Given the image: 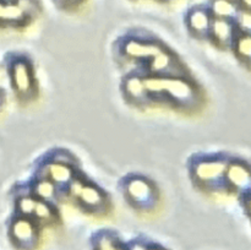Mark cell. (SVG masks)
I'll use <instances>...</instances> for the list:
<instances>
[{
    "mask_svg": "<svg viewBox=\"0 0 251 250\" xmlns=\"http://www.w3.org/2000/svg\"><path fill=\"white\" fill-rule=\"evenodd\" d=\"M150 91H167L174 100L181 103L193 100L194 91L189 83L179 80H147L145 82Z\"/></svg>",
    "mask_w": 251,
    "mask_h": 250,
    "instance_id": "1",
    "label": "cell"
},
{
    "mask_svg": "<svg viewBox=\"0 0 251 250\" xmlns=\"http://www.w3.org/2000/svg\"><path fill=\"white\" fill-rule=\"evenodd\" d=\"M227 164L222 161L201 162L195 167V176L202 183H218L226 174Z\"/></svg>",
    "mask_w": 251,
    "mask_h": 250,
    "instance_id": "2",
    "label": "cell"
},
{
    "mask_svg": "<svg viewBox=\"0 0 251 250\" xmlns=\"http://www.w3.org/2000/svg\"><path fill=\"white\" fill-rule=\"evenodd\" d=\"M227 180L234 189L240 191L251 190V172L244 164L232 163L226 169Z\"/></svg>",
    "mask_w": 251,
    "mask_h": 250,
    "instance_id": "3",
    "label": "cell"
},
{
    "mask_svg": "<svg viewBox=\"0 0 251 250\" xmlns=\"http://www.w3.org/2000/svg\"><path fill=\"white\" fill-rule=\"evenodd\" d=\"M127 194L140 206H150L153 202V189L144 179H134L127 184Z\"/></svg>",
    "mask_w": 251,
    "mask_h": 250,
    "instance_id": "4",
    "label": "cell"
},
{
    "mask_svg": "<svg viewBox=\"0 0 251 250\" xmlns=\"http://www.w3.org/2000/svg\"><path fill=\"white\" fill-rule=\"evenodd\" d=\"M11 234L15 242L22 247H31L36 240V228L33 223L28 220H17L11 227Z\"/></svg>",
    "mask_w": 251,
    "mask_h": 250,
    "instance_id": "5",
    "label": "cell"
},
{
    "mask_svg": "<svg viewBox=\"0 0 251 250\" xmlns=\"http://www.w3.org/2000/svg\"><path fill=\"white\" fill-rule=\"evenodd\" d=\"M11 75L15 88H16L20 93L25 95V93L31 91L32 75L28 64H26L25 61H17V63L12 66Z\"/></svg>",
    "mask_w": 251,
    "mask_h": 250,
    "instance_id": "6",
    "label": "cell"
},
{
    "mask_svg": "<svg viewBox=\"0 0 251 250\" xmlns=\"http://www.w3.org/2000/svg\"><path fill=\"white\" fill-rule=\"evenodd\" d=\"M188 21L190 28L200 36L207 34V32L211 29V24H212L210 14L201 7H196L189 14Z\"/></svg>",
    "mask_w": 251,
    "mask_h": 250,
    "instance_id": "7",
    "label": "cell"
},
{
    "mask_svg": "<svg viewBox=\"0 0 251 250\" xmlns=\"http://www.w3.org/2000/svg\"><path fill=\"white\" fill-rule=\"evenodd\" d=\"M211 29L216 41L222 46H228L233 39V25L230 20L216 17L211 24Z\"/></svg>",
    "mask_w": 251,
    "mask_h": 250,
    "instance_id": "8",
    "label": "cell"
},
{
    "mask_svg": "<svg viewBox=\"0 0 251 250\" xmlns=\"http://www.w3.org/2000/svg\"><path fill=\"white\" fill-rule=\"evenodd\" d=\"M212 12L220 19L234 20L238 17L239 10L232 0H213Z\"/></svg>",
    "mask_w": 251,
    "mask_h": 250,
    "instance_id": "9",
    "label": "cell"
},
{
    "mask_svg": "<svg viewBox=\"0 0 251 250\" xmlns=\"http://www.w3.org/2000/svg\"><path fill=\"white\" fill-rule=\"evenodd\" d=\"M126 53L130 56L135 58H147V56H154L158 51H161V48L156 44H144L139 42H130L126 46Z\"/></svg>",
    "mask_w": 251,
    "mask_h": 250,
    "instance_id": "10",
    "label": "cell"
},
{
    "mask_svg": "<svg viewBox=\"0 0 251 250\" xmlns=\"http://www.w3.org/2000/svg\"><path fill=\"white\" fill-rule=\"evenodd\" d=\"M48 174L53 181L58 184H66L73 178V172L66 163L55 162L48 166Z\"/></svg>",
    "mask_w": 251,
    "mask_h": 250,
    "instance_id": "11",
    "label": "cell"
},
{
    "mask_svg": "<svg viewBox=\"0 0 251 250\" xmlns=\"http://www.w3.org/2000/svg\"><path fill=\"white\" fill-rule=\"evenodd\" d=\"M78 196H80L81 201L90 208H97L103 203L102 194L93 186L82 185Z\"/></svg>",
    "mask_w": 251,
    "mask_h": 250,
    "instance_id": "12",
    "label": "cell"
},
{
    "mask_svg": "<svg viewBox=\"0 0 251 250\" xmlns=\"http://www.w3.org/2000/svg\"><path fill=\"white\" fill-rule=\"evenodd\" d=\"M25 19V11L17 4H1L0 2V21L21 22Z\"/></svg>",
    "mask_w": 251,
    "mask_h": 250,
    "instance_id": "13",
    "label": "cell"
},
{
    "mask_svg": "<svg viewBox=\"0 0 251 250\" xmlns=\"http://www.w3.org/2000/svg\"><path fill=\"white\" fill-rule=\"evenodd\" d=\"M172 66H173V58L162 50L153 56V60L151 63L152 70L157 71V73H163V71L169 70Z\"/></svg>",
    "mask_w": 251,
    "mask_h": 250,
    "instance_id": "14",
    "label": "cell"
},
{
    "mask_svg": "<svg viewBox=\"0 0 251 250\" xmlns=\"http://www.w3.org/2000/svg\"><path fill=\"white\" fill-rule=\"evenodd\" d=\"M36 194L44 201H51L55 196V188L51 181H39L36 186Z\"/></svg>",
    "mask_w": 251,
    "mask_h": 250,
    "instance_id": "15",
    "label": "cell"
},
{
    "mask_svg": "<svg viewBox=\"0 0 251 250\" xmlns=\"http://www.w3.org/2000/svg\"><path fill=\"white\" fill-rule=\"evenodd\" d=\"M237 51L242 58L251 61V36L244 34L237 41Z\"/></svg>",
    "mask_w": 251,
    "mask_h": 250,
    "instance_id": "16",
    "label": "cell"
},
{
    "mask_svg": "<svg viewBox=\"0 0 251 250\" xmlns=\"http://www.w3.org/2000/svg\"><path fill=\"white\" fill-rule=\"evenodd\" d=\"M126 90L129 95H131L134 98H141L144 96L145 90H146V86H145V82H142L140 78L132 77L127 80Z\"/></svg>",
    "mask_w": 251,
    "mask_h": 250,
    "instance_id": "17",
    "label": "cell"
},
{
    "mask_svg": "<svg viewBox=\"0 0 251 250\" xmlns=\"http://www.w3.org/2000/svg\"><path fill=\"white\" fill-rule=\"evenodd\" d=\"M33 215L37 216L38 218H44L48 220L51 217V210L46 202L43 201H36V206H34Z\"/></svg>",
    "mask_w": 251,
    "mask_h": 250,
    "instance_id": "18",
    "label": "cell"
},
{
    "mask_svg": "<svg viewBox=\"0 0 251 250\" xmlns=\"http://www.w3.org/2000/svg\"><path fill=\"white\" fill-rule=\"evenodd\" d=\"M34 206H36V200L31 198H22L19 202V208L24 215L31 216L33 215Z\"/></svg>",
    "mask_w": 251,
    "mask_h": 250,
    "instance_id": "19",
    "label": "cell"
},
{
    "mask_svg": "<svg viewBox=\"0 0 251 250\" xmlns=\"http://www.w3.org/2000/svg\"><path fill=\"white\" fill-rule=\"evenodd\" d=\"M98 245L97 247L102 248V249H112V248H115L117 247V244H115V240L112 239V238H109V235H103L102 238H100V240H98Z\"/></svg>",
    "mask_w": 251,
    "mask_h": 250,
    "instance_id": "20",
    "label": "cell"
},
{
    "mask_svg": "<svg viewBox=\"0 0 251 250\" xmlns=\"http://www.w3.org/2000/svg\"><path fill=\"white\" fill-rule=\"evenodd\" d=\"M239 4L251 12V0H239Z\"/></svg>",
    "mask_w": 251,
    "mask_h": 250,
    "instance_id": "21",
    "label": "cell"
},
{
    "mask_svg": "<svg viewBox=\"0 0 251 250\" xmlns=\"http://www.w3.org/2000/svg\"><path fill=\"white\" fill-rule=\"evenodd\" d=\"M248 208H249V211L251 212V196L249 198V200H248Z\"/></svg>",
    "mask_w": 251,
    "mask_h": 250,
    "instance_id": "22",
    "label": "cell"
},
{
    "mask_svg": "<svg viewBox=\"0 0 251 250\" xmlns=\"http://www.w3.org/2000/svg\"><path fill=\"white\" fill-rule=\"evenodd\" d=\"M69 1H71V2H78V1H81V0H69Z\"/></svg>",
    "mask_w": 251,
    "mask_h": 250,
    "instance_id": "23",
    "label": "cell"
},
{
    "mask_svg": "<svg viewBox=\"0 0 251 250\" xmlns=\"http://www.w3.org/2000/svg\"><path fill=\"white\" fill-rule=\"evenodd\" d=\"M0 103H1V95H0Z\"/></svg>",
    "mask_w": 251,
    "mask_h": 250,
    "instance_id": "24",
    "label": "cell"
}]
</instances>
